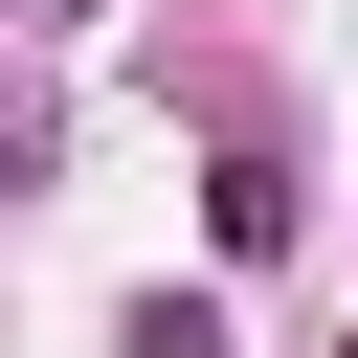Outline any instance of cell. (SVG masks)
Returning <instances> with one entry per match:
<instances>
[{"mask_svg":"<svg viewBox=\"0 0 358 358\" xmlns=\"http://www.w3.org/2000/svg\"><path fill=\"white\" fill-rule=\"evenodd\" d=\"M112 358H224V313H201V291H134V313H112Z\"/></svg>","mask_w":358,"mask_h":358,"instance_id":"1","label":"cell"},{"mask_svg":"<svg viewBox=\"0 0 358 358\" xmlns=\"http://www.w3.org/2000/svg\"><path fill=\"white\" fill-rule=\"evenodd\" d=\"M0 179H45V90H0Z\"/></svg>","mask_w":358,"mask_h":358,"instance_id":"2","label":"cell"}]
</instances>
